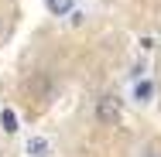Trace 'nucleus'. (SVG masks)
<instances>
[{
  "instance_id": "1",
  "label": "nucleus",
  "mask_w": 161,
  "mask_h": 157,
  "mask_svg": "<svg viewBox=\"0 0 161 157\" xmlns=\"http://www.w3.org/2000/svg\"><path fill=\"white\" fill-rule=\"evenodd\" d=\"M120 113H124V106H120L117 96H99V99H96V120H99L103 126L120 123Z\"/></svg>"
},
{
  "instance_id": "2",
  "label": "nucleus",
  "mask_w": 161,
  "mask_h": 157,
  "mask_svg": "<svg viewBox=\"0 0 161 157\" xmlns=\"http://www.w3.org/2000/svg\"><path fill=\"white\" fill-rule=\"evenodd\" d=\"M45 7H48V14H55V17H69V14L75 10V0H45Z\"/></svg>"
},
{
  "instance_id": "3",
  "label": "nucleus",
  "mask_w": 161,
  "mask_h": 157,
  "mask_svg": "<svg viewBox=\"0 0 161 157\" xmlns=\"http://www.w3.org/2000/svg\"><path fill=\"white\" fill-rule=\"evenodd\" d=\"M28 154H31V157H48V154H52V140L31 137V140H28Z\"/></svg>"
},
{
  "instance_id": "4",
  "label": "nucleus",
  "mask_w": 161,
  "mask_h": 157,
  "mask_svg": "<svg viewBox=\"0 0 161 157\" xmlns=\"http://www.w3.org/2000/svg\"><path fill=\"white\" fill-rule=\"evenodd\" d=\"M151 96H154V82H151V79H141V82L134 86V99H137V102H151Z\"/></svg>"
},
{
  "instance_id": "5",
  "label": "nucleus",
  "mask_w": 161,
  "mask_h": 157,
  "mask_svg": "<svg viewBox=\"0 0 161 157\" xmlns=\"http://www.w3.org/2000/svg\"><path fill=\"white\" fill-rule=\"evenodd\" d=\"M0 123H3V130H7V133H14V130H17V116H14L10 109H3V116H0Z\"/></svg>"
},
{
  "instance_id": "6",
  "label": "nucleus",
  "mask_w": 161,
  "mask_h": 157,
  "mask_svg": "<svg viewBox=\"0 0 161 157\" xmlns=\"http://www.w3.org/2000/svg\"><path fill=\"white\" fill-rule=\"evenodd\" d=\"M141 157H161V140H151V144L141 150Z\"/></svg>"
}]
</instances>
